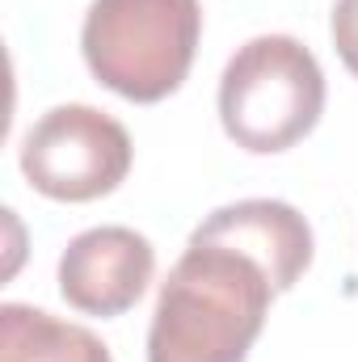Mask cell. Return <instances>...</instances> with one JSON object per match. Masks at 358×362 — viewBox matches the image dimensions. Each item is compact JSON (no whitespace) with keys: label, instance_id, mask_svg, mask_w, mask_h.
<instances>
[{"label":"cell","instance_id":"cell-1","mask_svg":"<svg viewBox=\"0 0 358 362\" xmlns=\"http://www.w3.org/2000/svg\"><path fill=\"white\" fill-rule=\"evenodd\" d=\"M274 295L270 274L253 257L190 236L156 295L148 362H245Z\"/></svg>","mask_w":358,"mask_h":362},{"label":"cell","instance_id":"cell-2","mask_svg":"<svg viewBox=\"0 0 358 362\" xmlns=\"http://www.w3.org/2000/svg\"><path fill=\"white\" fill-rule=\"evenodd\" d=\"M202 38L198 0H93L81 51L110 93L152 105L181 89Z\"/></svg>","mask_w":358,"mask_h":362},{"label":"cell","instance_id":"cell-3","mask_svg":"<svg viewBox=\"0 0 358 362\" xmlns=\"http://www.w3.org/2000/svg\"><path fill=\"white\" fill-rule=\"evenodd\" d=\"M325 114V72L316 55L291 34H258L228 59L219 76L224 135L253 152L274 156L295 148Z\"/></svg>","mask_w":358,"mask_h":362},{"label":"cell","instance_id":"cell-4","mask_svg":"<svg viewBox=\"0 0 358 362\" xmlns=\"http://www.w3.org/2000/svg\"><path fill=\"white\" fill-rule=\"evenodd\" d=\"M135 148L118 118L97 105H55L21 139V173L55 202H93L131 173Z\"/></svg>","mask_w":358,"mask_h":362},{"label":"cell","instance_id":"cell-5","mask_svg":"<svg viewBox=\"0 0 358 362\" xmlns=\"http://www.w3.org/2000/svg\"><path fill=\"white\" fill-rule=\"evenodd\" d=\"M156 274V249L148 236L122 223H101L68 240L59 257V295L85 316H122L139 303Z\"/></svg>","mask_w":358,"mask_h":362},{"label":"cell","instance_id":"cell-6","mask_svg":"<svg viewBox=\"0 0 358 362\" xmlns=\"http://www.w3.org/2000/svg\"><path fill=\"white\" fill-rule=\"evenodd\" d=\"M194 240L228 245L245 257H253L270 274L274 291H291L312 266V228L308 219L278 198H241L219 211H211L194 232Z\"/></svg>","mask_w":358,"mask_h":362},{"label":"cell","instance_id":"cell-7","mask_svg":"<svg viewBox=\"0 0 358 362\" xmlns=\"http://www.w3.org/2000/svg\"><path fill=\"white\" fill-rule=\"evenodd\" d=\"M0 362H114L85 325L59 320L30 303L0 308Z\"/></svg>","mask_w":358,"mask_h":362},{"label":"cell","instance_id":"cell-8","mask_svg":"<svg viewBox=\"0 0 358 362\" xmlns=\"http://www.w3.org/2000/svg\"><path fill=\"white\" fill-rule=\"evenodd\" d=\"M329 34H333V47H337L346 72L358 76V0H337V4H333Z\"/></svg>","mask_w":358,"mask_h":362}]
</instances>
